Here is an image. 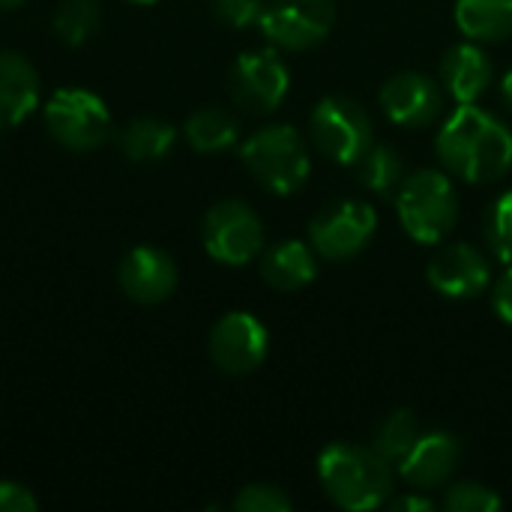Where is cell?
I'll list each match as a JSON object with an SVG mask.
<instances>
[{
    "label": "cell",
    "mask_w": 512,
    "mask_h": 512,
    "mask_svg": "<svg viewBox=\"0 0 512 512\" xmlns=\"http://www.w3.org/2000/svg\"><path fill=\"white\" fill-rule=\"evenodd\" d=\"M444 171L465 183H492L512 168V129L477 102L456 105L438 132Z\"/></svg>",
    "instance_id": "1"
},
{
    "label": "cell",
    "mask_w": 512,
    "mask_h": 512,
    "mask_svg": "<svg viewBox=\"0 0 512 512\" xmlns=\"http://www.w3.org/2000/svg\"><path fill=\"white\" fill-rule=\"evenodd\" d=\"M318 480L324 495L345 512H369L387 507L396 489L393 462L378 450L360 444H327L318 456Z\"/></svg>",
    "instance_id": "2"
},
{
    "label": "cell",
    "mask_w": 512,
    "mask_h": 512,
    "mask_svg": "<svg viewBox=\"0 0 512 512\" xmlns=\"http://www.w3.org/2000/svg\"><path fill=\"white\" fill-rule=\"evenodd\" d=\"M396 210L411 240L435 246L459 222V192L447 171L420 168L414 174H405L396 192Z\"/></svg>",
    "instance_id": "3"
},
{
    "label": "cell",
    "mask_w": 512,
    "mask_h": 512,
    "mask_svg": "<svg viewBox=\"0 0 512 512\" xmlns=\"http://www.w3.org/2000/svg\"><path fill=\"white\" fill-rule=\"evenodd\" d=\"M240 159L249 174L273 195H294L312 174V159L303 135L288 123L258 129L240 144Z\"/></svg>",
    "instance_id": "4"
},
{
    "label": "cell",
    "mask_w": 512,
    "mask_h": 512,
    "mask_svg": "<svg viewBox=\"0 0 512 512\" xmlns=\"http://www.w3.org/2000/svg\"><path fill=\"white\" fill-rule=\"evenodd\" d=\"M312 144L336 165H354L372 144V117L369 111L348 96H327L312 108L309 117Z\"/></svg>",
    "instance_id": "5"
},
{
    "label": "cell",
    "mask_w": 512,
    "mask_h": 512,
    "mask_svg": "<svg viewBox=\"0 0 512 512\" xmlns=\"http://www.w3.org/2000/svg\"><path fill=\"white\" fill-rule=\"evenodd\" d=\"M48 132L69 150H96L111 138V111L93 90L63 87L45 102Z\"/></svg>",
    "instance_id": "6"
},
{
    "label": "cell",
    "mask_w": 512,
    "mask_h": 512,
    "mask_svg": "<svg viewBox=\"0 0 512 512\" xmlns=\"http://www.w3.org/2000/svg\"><path fill=\"white\" fill-rule=\"evenodd\" d=\"M201 240L213 261L243 267L264 249V225L246 201L228 198L207 210Z\"/></svg>",
    "instance_id": "7"
},
{
    "label": "cell",
    "mask_w": 512,
    "mask_h": 512,
    "mask_svg": "<svg viewBox=\"0 0 512 512\" xmlns=\"http://www.w3.org/2000/svg\"><path fill=\"white\" fill-rule=\"evenodd\" d=\"M378 213L372 204L345 198L327 204L309 222V243L324 261H348L360 255L375 237Z\"/></svg>",
    "instance_id": "8"
},
{
    "label": "cell",
    "mask_w": 512,
    "mask_h": 512,
    "mask_svg": "<svg viewBox=\"0 0 512 512\" xmlns=\"http://www.w3.org/2000/svg\"><path fill=\"white\" fill-rule=\"evenodd\" d=\"M336 24V0H270L258 18L273 48L309 51L321 45Z\"/></svg>",
    "instance_id": "9"
},
{
    "label": "cell",
    "mask_w": 512,
    "mask_h": 512,
    "mask_svg": "<svg viewBox=\"0 0 512 512\" xmlns=\"http://www.w3.org/2000/svg\"><path fill=\"white\" fill-rule=\"evenodd\" d=\"M291 90V72L276 48L243 51L228 72L231 99L252 114L276 111Z\"/></svg>",
    "instance_id": "10"
},
{
    "label": "cell",
    "mask_w": 512,
    "mask_h": 512,
    "mask_svg": "<svg viewBox=\"0 0 512 512\" xmlns=\"http://www.w3.org/2000/svg\"><path fill=\"white\" fill-rule=\"evenodd\" d=\"M270 333L252 312H228L210 330V360L225 375H249L267 360Z\"/></svg>",
    "instance_id": "11"
},
{
    "label": "cell",
    "mask_w": 512,
    "mask_h": 512,
    "mask_svg": "<svg viewBox=\"0 0 512 512\" xmlns=\"http://www.w3.org/2000/svg\"><path fill=\"white\" fill-rule=\"evenodd\" d=\"M378 99L387 120L402 129L432 126L444 111V90L426 72H399L387 78Z\"/></svg>",
    "instance_id": "12"
},
{
    "label": "cell",
    "mask_w": 512,
    "mask_h": 512,
    "mask_svg": "<svg viewBox=\"0 0 512 512\" xmlns=\"http://www.w3.org/2000/svg\"><path fill=\"white\" fill-rule=\"evenodd\" d=\"M429 285L447 300H474L480 297L492 282V264L489 258L468 243H456L441 249L429 261Z\"/></svg>",
    "instance_id": "13"
},
{
    "label": "cell",
    "mask_w": 512,
    "mask_h": 512,
    "mask_svg": "<svg viewBox=\"0 0 512 512\" xmlns=\"http://www.w3.org/2000/svg\"><path fill=\"white\" fill-rule=\"evenodd\" d=\"M120 288L132 303H165L177 288V264L156 246H135L120 264Z\"/></svg>",
    "instance_id": "14"
},
{
    "label": "cell",
    "mask_w": 512,
    "mask_h": 512,
    "mask_svg": "<svg viewBox=\"0 0 512 512\" xmlns=\"http://www.w3.org/2000/svg\"><path fill=\"white\" fill-rule=\"evenodd\" d=\"M462 459V441L453 432H423L408 456L399 462L402 480L417 492H432L444 486Z\"/></svg>",
    "instance_id": "15"
},
{
    "label": "cell",
    "mask_w": 512,
    "mask_h": 512,
    "mask_svg": "<svg viewBox=\"0 0 512 512\" xmlns=\"http://www.w3.org/2000/svg\"><path fill=\"white\" fill-rule=\"evenodd\" d=\"M492 84V60L480 48V42H459L441 60V87L450 93L456 105L480 102V96Z\"/></svg>",
    "instance_id": "16"
},
{
    "label": "cell",
    "mask_w": 512,
    "mask_h": 512,
    "mask_svg": "<svg viewBox=\"0 0 512 512\" xmlns=\"http://www.w3.org/2000/svg\"><path fill=\"white\" fill-rule=\"evenodd\" d=\"M39 105V75L18 51H0V129L24 123Z\"/></svg>",
    "instance_id": "17"
},
{
    "label": "cell",
    "mask_w": 512,
    "mask_h": 512,
    "mask_svg": "<svg viewBox=\"0 0 512 512\" xmlns=\"http://www.w3.org/2000/svg\"><path fill=\"white\" fill-rule=\"evenodd\" d=\"M318 276V252L303 240H282L261 258V279L276 291H300Z\"/></svg>",
    "instance_id": "18"
},
{
    "label": "cell",
    "mask_w": 512,
    "mask_h": 512,
    "mask_svg": "<svg viewBox=\"0 0 512 512\" xmlns=\"http://www.w3.org/2000/svg\"><path fill=\"white\" fill-rule=\"evenodd\" d=\"M453 18L471 42H504L512 36V0H456Z\"/></svg>",
    "instance_id": "19"
},
{
    "label": "cell",
    "mask_w": 512,
    "mask_h": 512,
    "mask_svg": "<svg viewBox=\"0 0 512 512\" xmlns=\"http://www.w3.org/2000/svg\"><path fill=\"white\" fill-rule=\"evenodd\" d=\"M186 141L192 144V150L198 153H222V150H231L240 138V123L231 111L225 108H216V105H207V108H198L186 126Z\"/></svg>",
    "instance_id": "20"
},
{
    "label": "cell",
    "mask_w": 512,
    "mask_h": 512,
    "mask_svg": "<svg viewBox=\"0 0 512 512\" xmlns=\"http://www.w3.org/2000/svg\"><path fill=\"white\" fill-rule=\"evenodd\" d=\"M351 168H354V174H357V183H360L363 189H369L372 195H378V198H393V195L399 192L405 174H408L402 156H399L393 147L378 144V141H375Z\"/></svg>",
    "instance_id": "21"
},
{
    "label": "cell",
    "mask_w": 512,
    "mask_h": 512,
    "mask_svg": "<svg viewBox=\"0 0 512 512\" xmlns=\"http://www.w3.org/2000/svg\"><path fill=\"white\" fill-rule=\"evenodd\" d=\"M177 144V129L156 117H138L120 132V147L132 162H159Z\"/></svg>",
    "instance_id": "22"
},
{
    "label": "cell",
    "mask_w": 512,
    "mask_h": 512,
    "mask_svg": "<svg viewBox=\"0 0 512 512\" xmlns=\"http://www.w3.org/2000/svg\"><path fill=\"white\" fill-rule=\"evenodd\" d=\"M420 420L411 408H396L390 411L378 429H375V438H372V450H378L387 462H402L408 456V450L417 444L420 438Z\"/></svg>",
    "instance_id": "23"
},
{
    "label": "cell",
    "mask_w": 512,
    "mask_h": 512,
    "mask_svg": "<svg viewBox=\"0 0 512 512\" xmlns=\"http://www.w3.org/2000/svg\"><path fill=\"white\" fill-rule=\"evenodd\" d=\"M102 21L99 0H60L54 9V33L63 45H84Z\"/></svg>",
    "instance_id": "24"
},
{
    "label": "cell",
    "mask_w": 512,
    "mask_h": 512,
    "mask_svg": "<svg viewBox=\"0 0 512 512\" xmlns=\"http://www.w3.org/2000/svg\"><path fill=\"white\" fill-rule=\"evenodd\" d=\"M441 507L447 512H501L504 498L495 489L483 486V483L465 480V483H456V486L447 489Z\"/></svg>",
    "instance_id": "25"
},
{
    "label": "cell",
    "mask_w": 512,
    "mask_h": 512,
    "mask_svg": "<svg viewBox=\"0 0 512 512\" xmlns=\"http://www.w3.org/2000/svg\"><path fill=\"white\" fill-rule=\"evenodd\" d=\"M486 240L501 264H512V192H504L486 213Z\"/></svg>",
    "instance_id": "26"
},
{
    "label": "cell",
    "mask_w": 512,
    "mask_h": 512,
    "mask_svg": "<svg viewBox=\"0 0 512 512\" xmlns=\"http://www.w3.org/2000/svg\"><path fill=\"white\" fill-rule=\"evenodd\" d=\"M237 512H291L294 501L285 495V489L270 483H252L240 489V495L231 504Z\"/></svg>",
    "instance_id": "27"
},
{
    "label": "cell",
    "mask_w": 512,
    "mask_h": 512,
    "mask_svg": "<svg viewBox=\"0 0 512 512\" xmlns=\"http://www.w3.org/2000/svg\"><path fill=\"white\" fill-rule=\"evenodd\" d=\"M210 9L222 24L243 30L249 24H258L264 12V0H210Z\"/></svg>",
    "instance_id": "28"
},
{
    "label": "cell",
    "mask_w": 512,
    "mask_h": 512,
    "mask_svg": "<svg viewBox=\"0 0 512 512\" xmlns=\"http://www.w3.org/2000/svg\"><path fill=\"white\" fill-rule=\"evenodd\" d=\"M36 495L12 480H0V512H36Z\"/></svg>",
    "instance_id": "29"
},
{
    "label": "cell",
    "mask_w": 512,
    "mask_h": 512,
    "mask_svg": "<svg viewBox=\"0 0 512 512\" xmlns=\"http://www.w3.org/2000/svg\"><path fill=\"white\" fill-rule=\"evenodd\" d=\"M492 309H495V315L504 321V324H510L512 327V264H507V270H504V276L495 282V288H492Z\"/></svg>",
    "instance_id": "30"
},
{
    "label": "cell",
    "mask_w": 512,
    "mask_h": 512,
    "mask_svg": "<svg viewBox=\"0 0 512 512\" xmlns=\"http://www.w3.org/2000/svg\"><path fill=\"white\" fill-rule=\"evenodd\" d=\"M387 507H390L393 512H432L435 510V501H429V498L417 495V489H414V492H408V495L390 498V501H387Z\"/></svg>",
    "instance_id": "31"
},
{
    "label": "cell",
    "mask_w": 512,
    "mask_h": 512,
    "mask_svg": "<svg viewBox=\"0 0 512 512\" xmlns=\"http://www.w3.org/2000/svg\"><path fill=\"white\" fill-rule=\"evenodd\" d=\"M501 99H504V105L512 111V69L501 78Z\"/></svg>",
    "instance_id": "32"
},
{
    "label": "cell",
    "mask_w": 512,
    "mask_h": 512,
    "mask_svg": "<svg viewBox=\"0 0 512 512\" xmlns=\"http://www.w3.org/2000/svg\"><path fill=\"white\" fill-rule=\"evenodd\" d=\"M24 0H0V12H9V9H15V6H21Z\"/></svg>",
    "instance_id": "33"
},
{
    "label": "cell",
    "mask_w": 512,
    "mask_h": 512,
    "mask_svg": "<svg viewBox=\"0 0 512 512\" xmlns=\"http://www.w3.org/2000/svg\"><path fill=\"white\" fill-rule=\"evenodd\" d=\"M129 3H141V6H150V3H156V0H129Z\"/></svg>",
    "instance_id": "34"
}]
</instances>
